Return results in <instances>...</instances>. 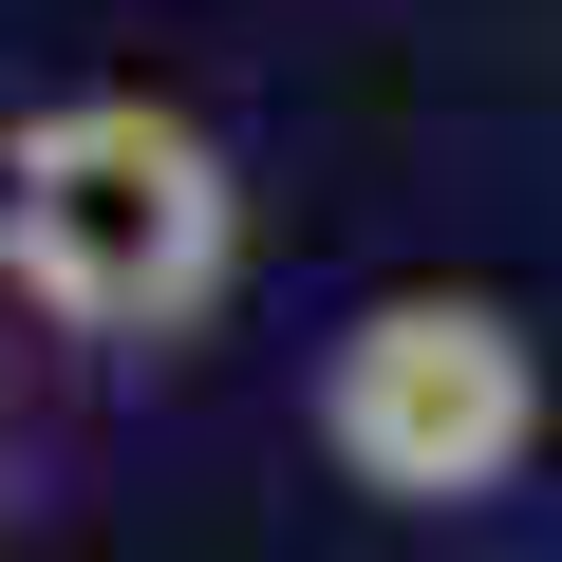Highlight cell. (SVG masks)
I'll return each mask as SVG.
<instances>
[{"label": "cell", "mask_w": 562, "mask_h": 562, "mask_svg": "<svg viewBox=\"0 0 562 562\" xmlns=\"http://www.w3.org/2000/svg\"><path fill=\"white\" fill-rule=\"evenodd\" d=\"M244 262V188L150 94H57L0 132V281L57 301L76 338H188Z\"/></svg>", "instance_id": "cell-1"}, {"label": "cell", "mask_w": 562, "mask_h": 562, "mask_svg": "<svg viewBox=\"0 0 562 562\" xmlns=\"http://www.w3.org/2000/svg\"><path fill=\"white\" fill-rule=\"evenodd\" d=\"M319 450L375 506H487L543 450V357L506 301H357L319 357Z\"/></svg>", "instance_id": "cell-2"}]
</instances>
